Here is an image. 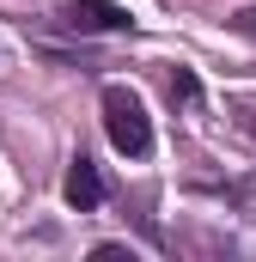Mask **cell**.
<instances>
[{"label": "cell", "mask_w": 256, "mask_h": 262, "mask_svg": "<svg viewBox=\"0 0 256 262\" xmlns=\"http://www.w3.org/2000/svg\"><path fill=\"white\" fill-rule=\"evenodd\" d=\"M104 134H110V146L122 159H146L153 152V116H146V104L128 85H110L104 92Z\"/></svg>", "instance_id": "cell-1"}, {"label": "cell", "mask_w": 256, "mask_h": 262, "mask_svg": "<svg viewBox=\"0 0 256 262\" xmlns=\"http://www.w3.org/2000/svg\"><path fill=\"white\" fill-rule=\"evenodd\" d=\"M61 195H67V207H73V213H98V207H104V195H110V183H104V171H98L86 152H73Z\"/></svg>", "instance_id": "cell-3"}, {"label": "cell", "mask_w": 256, "mask_h": 262, "mask_svg": "<svg viewBox=\"0 0 256 262\" xmlns=\"http://www.w3.org/2000/svg\"><path fill=\"white\" fill-rule=\"evenodd\" d=\"M61 25L67 31H134V12L116 0H67Z\"/></svg>", "instance_id": "cell-2"}, {"label": "cell", "mask_w": 256, "mask_h": 262, "mask_svg": "<svg viewBox=\"0 0 256 262\" xmlns=\"http://www.w3.org/2000/svg\"><path fill=\"white\" fill-rule=\"evenodd\" d=\"M232 25H238V31H244V37H256V6H244V12H238V18H232Z\"/></svg>", "instance_id": "cell-4"}]
</instances>
